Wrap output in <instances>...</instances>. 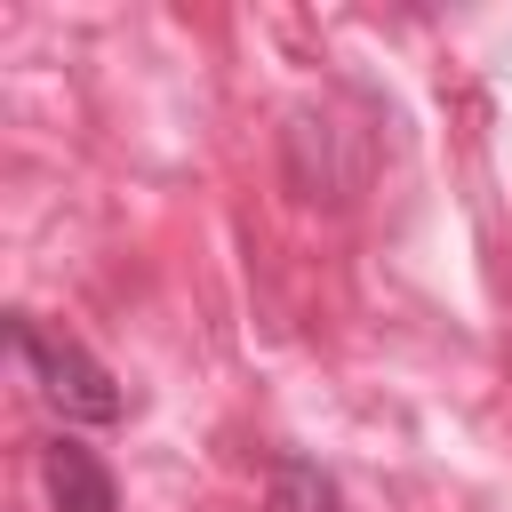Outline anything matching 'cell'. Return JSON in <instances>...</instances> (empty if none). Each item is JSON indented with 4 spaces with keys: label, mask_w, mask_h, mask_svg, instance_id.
<instances>
[{
    "label": "cell",
    "mask_w": 512,
    "mask_h": 512,
    "mask_svg": "<svg viewBox=\"0 0 512 512\" xmlns=\"http://www.w3.org/2000/svg\"><path fill=\"white\" fill-rule=\"evenodd\" d=\"M8 336H16V360H24V376H32V392L64 416V424H120V376L80 344V336H64V328H48V320H32V312H16L8 320Z\"/></svg>",
    "instance_id": "1"
},
{
    "label": "cell",
    "mask_w": 512,
    "mask_h": 512,
    "mask_svg": "<svg viewBox=\"0 0 512 512\" xmlns=\"http://www.w3.org/2000/svg\"><path fill=\"white\" fill-rule=\"evenodd\" d=\"M40 480H48V504L56 512H120V488H112L104 456L80 448V440H48L40 448Z\"/></svg>",
    "instance_id": "2"
}]
</instances>
